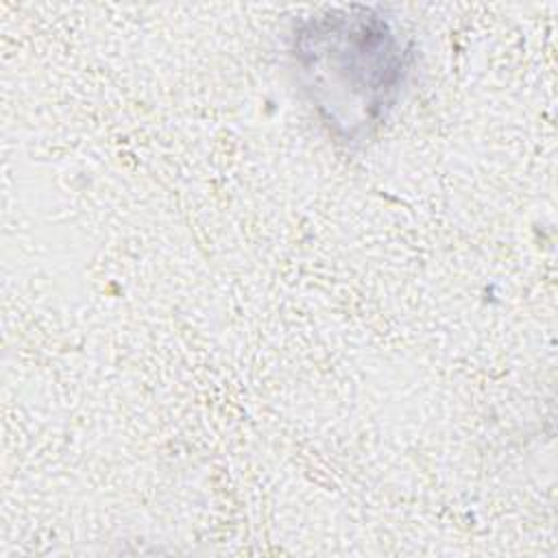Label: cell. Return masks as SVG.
Instances as JSON below:
<instances>
[{
    "instance_id": "obj_1",
    "label": "cell",
    "mask_w": 558,
    "mask_h": 558,
    "mask_svg": "<svg viewBox=\"0 0 558 558\" xmlns=\"http://www.w3.org/2000/svg\"><path fill=\"white\" fill-rule=\"evenodd\" d=\"M294 59L320 118L347 140L386 120L410 72V50L395 24L364 7L303 22Z\"/></svg>"
}]
</instances>
